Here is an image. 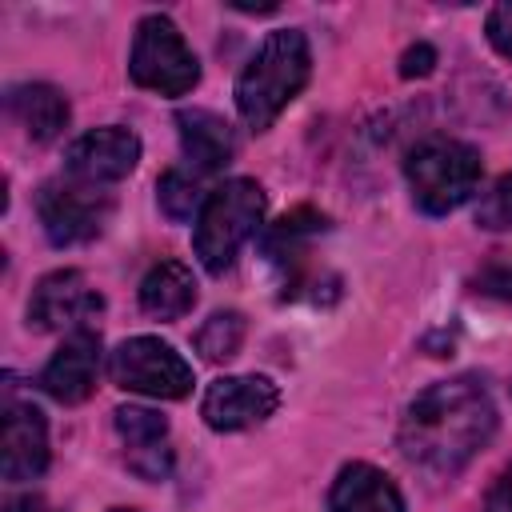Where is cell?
Segmentation results:
<instances>
[{"instance_id": "1", "label": "cell", "mask_w": 512, "mask_h": 512, "mask_svg": "<svg viewBox=\"0 0 512 512\" xmlns=\"http://www.w3.org/2000/svg\"><path fill=\"white\" fill-rule=\"evenodd\" d=\"M496 432V404L480 376L428 384L404 412L396 444L428 476H456Z\"/></svg>"}, {"instance_id": "6", "label": "cell", "mask_w": 512, "mask_h": 512, "mask_svg": "<svg viewBox=\"0 0 512 512\" xmlns=\"http://www.w3.org/2000/svg\"><path fill=\"white\" fill-rule=\"evenodd\" d=\"M116 212V196L96 188V184H80L72 176L64 180H48L36 192V216L44 236L56 248H72V244H88L104 232V224Z\"/></svg>"}, {"instance_id": "20", "label": "cell", "mask_w": 512, "mask_h": 512, "mask_svg": "<svg viewBox=\"0 0 512 512\" xmlns=\"http://www.w3.org/2000/svg\"><path fill=\"white\" fill-rule=\"evenodd\" d=\"M472 292L488 296V300H500V304H512V252L488 256L472 276Z\"/></svg>"}, {"instance_id": "25", "label": "cell", "mask_w": 512, "mask_h": 512, "mask_svg": "<svg viewBox=\"0 0 512 512\" xmlns=\"http://www.w3.org/2000/svg\"><path fill=\"white\" fill-rule=\"evenodd\" d=\"M484 512H512V464L492 480V488L484 496Z\"/></svg>"}, {"instance_id": "7", "label": "cell", "mask_w": 512, "mask_h": 512, "mask_svg": "<svg viewBox=\"0 0 512 512\" xmlns=\"http://www.w3.org/2000/svg\"><path fill=\"white\" fill-rule=\"evenodd\" d=\"M108 376L124 392L180 400L192 392V364L160 336H132L108 356Z\"/></svg>"}, {"instance_id": "23", "label": "cell", "mask_w": 512, "mask_h": 512, "mask_svg": "<svg viewBox=\"0 0 512 512\" xmlns=\"http://www.w3.org/2000/svg\"><path fill=\"white\" fill-rule=\"evenodd\" d=\"M484 32H488V44L504 60H512V4H496L488 12V20H484Z\"/></svg>"}, {"instance_id": "10", "label": "cell", "mask_w": 512, "mask_h": 512, "mask_svg": "<svg viewBox=\"0 0 512 512\" xmlns=\"http://www.w3.org/2000/svg\"><path fill=\"white\" fill-rule=\"evenodd\" d=\"M140 160V136L132 128L120 124H104L92 128L84 136H76L64 152V176L80 180V184H116L124 180Z\"/></svg>"}, {"instance_id": "17", "label": "cell", "mask_w": 512, "mask_h": 512, "mask_svg": "<svg viewBox=\"0 0 512 512\" xmlns=\"http://www.w3.org/2000/svg\"><path fill=\"white\" fill-rule=\"evenodd\" d=\"M156 200H160V212L172 220V224H188L192 216H200L204 208V192H200V172H188V168H168L160 180H156Z\"/></svg>"}, {"instance_id": "13", "label": "cell", "mask_w": 512, "mask_h": 512, "mask_svg": "<svg viewBox=\"0 0 512 512\" xmlns=\"http://www.w3.org/2000/svg\"><path fill=\"white\" fill-rule=\"evenodd\" d=\"M176 132H180V152L192 164V172H220L236 156V136L228 120L208 108H180Z\"/></svg>"}, {"instance_id": "18", "label": "cell", "mask_w": 512, "mask_h": 512, "mask_svg": "<svg viewBox=\"0 0 512 512\" xmlns=\"http://www.w3.org/2000/svg\"><path fill=\"white\" fill-rule=\"evenodd\" d=\"M244 332H248V324H244L240 312H212V316L196 328L192 344H196V352H200L204 360L220 364V360H232V356L240 352Z\"/></svg>"}, {"instance_id": "24", "label": "cell", "mask_w": 512, "mask_h": 512, "mask_svg": "<svg viewBox=\"0 0 512 512\" xmlns=\"http://www.w3.org/2000/svg\"><path fill=\"white\" fill-rule=\"evenodd\" d=\"M436 64V48L432 44H412L404 56H400V76L412 80V76H428Z\"/></svg>"}, {"instance_id": "16", "label": "cell", "mask_w": 512, "mask_h": 512, "mask_svg": "<svg viewBox=\"0 0 512 512\" xmlns=\"http://www.w3.org/2000/svg\"><path fill=\"white\" fill-rule=\"evenodd\" d=\"M196 304V276L180 260H160L140 280V308L156 320H180Z\"/></svg>"}, {"instance_id": "15", "label": "cell", "mask_w": 512, "mask_h": 512, "mask_svg": "<svg viewBox=\"0 0 512 512\" xmlns=\"http://www.w3.org/2000/svg\"><path fill=\"white\" fill-rule=\"evenodd\" d=\"M4 108L28 132V140H36V144L56 140L68 128V116H72L64 92L52 88V84H12L8 96H4Z\"/></svg>"}, {"instance_id": "12", "label": "cell", "mask_w": 512, "mask_h": 512, "mask_svg": "<svg viewBox=\"0 0 512 512\" xmlns=\"http://www.w3.org/2000/svg\"><path fill=\"white\" fill-rule=\"evenodd\" d=\"M48 468V424L36 404H4V480L24 484Z\"/></svg>"}, {"instance_id": "19", "label": "cell", "mask_w": 512, "mask_h": 512, "mask_svg": "<svg viewBox=\"0 0 512 512\" xmlns=\"http://www.w3.org/2000/svg\"><path fill=\"white\" fill-rule=\"evenodd\" d=\"M112 424L120 432V440L128 444V452L136 448H152V444H168V420L144 404H124L112 412Z\"/></svg>"}, {"instance_id": "3", "label": "cell", "mask_w": 512, "mask_h": 512, "mask_svg": "<svg viewBox=\"0 0 512 512\" xmlns=\"http://www.w3.org/2000/svg\"><path fill=\"white\" fill-rule=\"evenodd\" d=\"M480 176V152L456 136H424L404 156V180L412 188L416 208L428 216H448L468 204L480 188Z\"/></svg>"}, {"instance_id": "27", "label": "cell", "mask_w": 512, "mask_h": 512, "mask_svg": "<svg viewBox=\"0 0 512 512\" xmlns=\"http://www.w3.org/2000/svg\"><path fill=\"white\" fill-rule=\"evenodd\" d=\"M112 512H132V508H112Z\"/></svg>"}, {"instance_id": "5", "label": "cell", "mask_w": 512, "mask_h": 512, "mask_svg": "<svg viewBox=\"0 0 512 512\" xmlns=\"http://www.w3.org/2000/svg\"><path fill=\"white\" fill-rule=\"evenodd\" d=\"M128 76H132V84H140L148 92L184 96L200 80V60L184 44L180 28L164 12H152L136 24L132 52H128Z\"/></svg>"}, {"instance_id": "22", "label": "cell", "mask_w": 512, "mask_h": 512, "mask_svg": "<svg viewBox=\"0 0 512 512\" xmlns=\"http://www.w3.org/2000/svg\"><path fill=\"white\" fill-rule=\"evenodd\" d=\"M128 468L140 476V480H164L172 472V448L168 444H152V448H136L128 452Z\"/></svg>"}, {"instance_id": "9", "label": "cell", "mask_w": 512, "mask_h": 512, "mask_svg": "<svg viewBox=\"0 0 512 512\" xmlns=\"http://www.w3.org/2000/svg\"><path fill=\"white\" fill-rule=\"evenodd\" d=\"M100 308H104V296L88 284V276L76 268H60L32 288L28 324L40 332H64V328L76 332V328H88V320L100 316Z\"/></svg>"}, {"instance_id": "26", "label": "cell", "mask_w": 512, "mask_h": 512, "mask_svg": "<svg viewBox=\"0 0 512 512\" xmlns=\"http://www.w3.org/2000/svg\"><path fill=\"white\" fill-rule=\"evenodd\" d=\"M8 512H52V508L44 500H36V496H24V500H12Z\"/></svg>"}, {"instance_id": "21", "label": "cell", "mask_w": 512, "mask_h": 512, "mask_svg": "<svg viewBox=\"0 0 512 512\" xmlns=\"http://www.w3.org/2000/svg\"><path fill=\"white\" fill-rule=\"evenodd\" d=\"M476 224L480 228H492V232H504L512 228V172H504L476 204Z\"/></svg>"}, {"instance_id": "11", "label": "cell", "mask_w": 512, "mask_h": 512, "mask_svg": "<svg viewBox=\"0 0 512 512\" xmlns=\"http://www.w3.org/2000/svg\"><path fill=\"white\" fill-rule=\"evenodd\" d=\"M100 372V332L76 328L64 336V344L52 352V360L40 372V388L60 404H80L92 396Z\"/></svg>"}, {"instance_id": "2", "label": "cell", "mask_w": 512, "mask_h": 512, "mask_svg": "<svg viewBox=\"0 0 512 512\" xmlns=\"http://www.w3.org/2000/svg\"><path fill=\"white\" fill-rule=\"evenodd\" d=\"M312 76V48L300 28H276L236 76V112L252 132H268L276 116L304 92Z\"/></svg>"}, {"instance_id": "8", "label": "cell", "mask_w": 512, "mask_h": 512, "mask_svg": "<svg viewBox=\"0 0 512 512\" xmlns=\"http://www.w3.org/2000/svg\"><path fill=\"white\" fill-rule=\"evenodd\" d=\"M280 408V384L272 376H220L200 400V416L212 432H244L264 424Z\"/></svg>"}, {"instance_id": "14", "label": "cell", "mask_w": 512, "mask_h": 512, "mask_svg": "<svg viewBox=\"0 0 512 512\" xmlns=\"http://www.w3.org/2000/svg\"><path fill=\"white\" fill-rule=\"evenodd\" d=\"M328 508L332 512H404V496L392 484V476H384L364 460H352L336 472L328 488Z\"/></svg>"}, {"instance_id": "4", "label": "cell", "mask_w": 512, "mask_h": 512, "mask_svg": "<svg viewBox=\"0 0 512 512\" xmlns=\"http://www.w3.org/2000/svg\"><path fill=\"white\" fill-rule=\"evenodd\" d=\"M264 208H268V196L248 176H232L208 192V200L196 216V236H192V248H196V260L204 264V272L220 276L232 268L240 244L260 228Z\"/></svg>"}]
</instances>
